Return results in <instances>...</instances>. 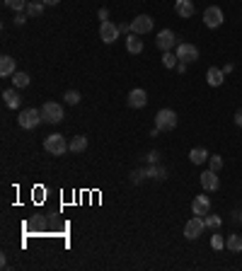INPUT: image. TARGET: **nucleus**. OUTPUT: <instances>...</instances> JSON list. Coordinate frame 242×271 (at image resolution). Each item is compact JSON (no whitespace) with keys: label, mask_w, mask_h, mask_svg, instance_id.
Masks as SVG:
<instances>
[{"label":"nucleus","mask_w":242,"mask_h":271,"mask_svg":"<svg viewBox=\"0 0 242 271\" xmlns=\"http://www.w3.org/2000/svg\"><path fill=\"white\" fill-rule=\"evenodd\" d=\"M44 150L49 153V155H63L68 148V143H66V138L61 133H51V136H46V141H44Z\"/></svg>","instance_id":"f257e3e1"},{"label":"nucleus","mask_w":242,"mask_h":271,"mask_svg":"<svg viewBox=\"0 0 242 271\" xmlns=\"http://www.w3.org/2000/svg\"><path fill=\"white\" fill-rule=\"evenodd\" d=\"M41 121H44L41 119V109H22L20 116H17V123L22 128H37Z\"/></svg>","instance_id":"f03ea898"},{"label":"nucleus","mask_w":242,"mask_h":271,"mask_svg":"<svg viewBox=\"0 0 242 271\" xmlns=\"http://www.w3.org/2000/svg\"><path fill=\"white\" fill-rule=\"evenodd\" d=\"M177 126V114L172 109H160L158 114H155V128H160V131H172Z\"/></svg>","instance_id":"7ed1b4c3"},{"label":"nucleus","mask_w":242,"mask_h":271,"mask_svg":"<svg viewBox=\"0 0 242 271\" xmlns=\"http://www.w3.org/2000/svg\"><path fill=\"white\" fill-rule=\"evenodd\" d=\"M41 119L46 123H61L63 121V107L56 104V102H46L41 107Z\"/></svg>","instance_id":"20e7f679"},{"label":"nucleus","mask_w":242,"mask_h":271,"mask_svg":"<svg viewBox=\"0 0 242 271\" xmlns=\"http://www.w3.org/2000/svg\"><path fill=\"white\" fill-rule=\"evenodd\" d=\"M177 58L179 63H196L199 61V49L194 44H177Z\"/></svg>","instance_id":"39448f33"},{"label":"nucleus","mask_w":242,"mask_h":271,"mask_svg":"<svg viewBox=\"0 0 242 271\" xmlns=\"http://www.w3.org/2000/svg\"><path fill=\"white\" fill-rule=\"evenodd\" d=\"M203 230H206V220H203L201 216H194L191 220H187V225H184V237H187V240H196Z\"/></svg>","instance_id":"423d86ee"},{"label":"nucleus","mask_w":242,"mask_h":271,"mask_svg":"<svg viewBox=\"0 0 242 271\" xmlns=\"http://www.w3.org/2000/svg\"><path fill=\"white\" fill-rule=\"evenodd\" d=\"M153 25H155V20L150 15H138V17L131 20V32L134 34H148L150 29H153Z\"/></svg>","instance_id":"0eeeda50"},{"label":"nucleus","mask_w":242,"mask_h":271,"mask_svg":"<svg viewBox=\"0 0 242 271\" xmlns=\"http://www.w3.org/2000/svg\"><path fill=\"white\" fill-rule=\"evenodd\" d=\"M203 25L208 29H215L223 25V10L220 8H215V5H211V8H206V13H203Z\"/></svg>","instance_id":"6e6552de"},{"label":"nucleus","mask_w":242,"mask_h":271,"mask_svg":"<svg viewBox=\"0 0 242 271\" xmlns=\"http://www.w3.org/2000/svg\"><path fill=\"white\" fill-rule=\"evenodd\" d=\"M119 37V25H114V22H102L99 25V39L104 41V44H114Z\"/></svg>","instance_id":"1a4fd4ad"},{"label":"nucleus","mask_w":242,"mask_h":271,"mask_svg":"<svg viewBox=\"0 0 242 271\" xmlns=\"http://www.w3.org/2000/svg\"><path fill=\"white\" fill-rule=\"evenodd\" d=\"M49 225H51V220H49L46 216H41V213H34V216L27 220V228L34 232V235H44Z\"/></svg>","instance_id":"9d476101"},{"label":"nucleus","mask_w":242,"mask_h":271,"mask_svg":"<svg viewBox=\"0 0 242 271\" xmlns=\"http://www.w3.org/2000/svg\"><path fill=\"white\" fill-rule=\"evenodd\" d=\"M155 44H158V49H162V51H172L177 46V37L172 29H162L160 34H158V39H155Z\"/></svg>","instance_id":"9b49d317"},{"label":"nucleus","mask_w":242,"mask_h":271,"mask_svg":"<svg viewBox=\"0 0 242 271\" xmlns=\"http://www.w3.org/2000/svg\"><path fill=\"white\" fill-rule=\"evenodd\" d=\"M208 211H211V201H208V196H196L194 201H191V213L194 216H201V218H206L208 216Z\"/></svg>","instance_id":"f8f14e48"},{"label":"nucleus","mask_w":242,"mask_h":271,"mask_svg":"<svg viewBox=\"0 0 242 271\" xmlns=\"http://www.w3.org/2000/svg\"><path fill=\"white\" fill-rule=\"evenodd\" d=\"M148 104V95H146V90H141V87H136L129 92V107L131 109H143Z\"/></svg>","instance_id":"ddd939ff"},{"label":"nucleus","mask_w":242,"mask_h":271,"mask_svg":"<svg viewBox=\"0 0 242 271\" xmlns=\"http://www.w3.org/2000/svg\"><path fill=\"white\" fill-rule=\"evenodd\" d=\"M225 80V73H223V68H208L206 70V82L211 85V87H220Z\"/></svg>","instance_id":"4468645a"},{"label":"nucleus","mask_w":242,"mask_h":271,"mask_svg":"<svg viewBox=\"0 0 242 271\" xmlns=\"http://www.w3.org/2000/svg\"><path fill=\"white\" fill-rule=\"evenodd\" d=\"M201 187L206 191H213L220 187V182H218V172L213 170H208V172H201Z\"/></svg>","instance_id":"2eb2a0df"},{"label":"nucleus","mask_w":242,"mask_h":271,"mask_svg":"<svg viewBox=\"0 0 242 271\" xmlns=\"http://www.w3.org/2000/svg\"><path fill=\"white\" fill-rule=\"evenodd\" d=\"M141 34H134V32H129V37H126V51L129 54H141L143 51V41L138 39Z\"/></svg>","instance_id":"dca6fc26"},{"label":"nucleus","mask_w":242,"mask_h":271,"mask_svg":"<svg viewBox=\"0 0 242 271\" xmlns=\"http://www.w3.org/2000/svg\"><path fill=\"white\" fill-rule=\"evenodd\" d=\"M175 13L179 15V17L189 20V17L194 15V3H191V0H177V3H175Z\"/></svg>","instance_id":"f3484780"},{"label":"nucleus","mask_w":242,"mask_h":271,"mask_svg":"<svg viewBox=\"0 0 242 271\" xmlns=\"http://www.w3.org/2000/svg\"><path fill=\"white\" fill-rule=\"evenodd\" d=\"M17 70H15V58L13 56H3L0 58V75L3 78H8V75H15Z\"/></svg>","instance_id":"a211bd4d"},{"label":"nucleus","mask_w":242,"mask_h":271,"mask_svg":"<svg viewBox=\"0 0 242 271\" xmlns=\"http://www.w3.org/2000/svg\"><path fill=\"white\" fill-rule=\"evenodd\" d=\"M3 102H5V107L17 109L20 104H22V97L17 95L15 90H5V92H3Z\"/></svg>","instance_id":"6ab92c4d"},{"label":"nucleus","mask_w":242,"mask_h":271,"mask_svg":"<svg viewBox=\"0 0 242 271\" xmlns=\"http://www.w3.org/2000/svg\"><path fill=\"white\" fill-rule=\"evenodd\" d=\"M189 160L194 165H203L206 160H208V150L206 148H191L189 150Z\"/></svg>","instance_id":"aec40b11"},{"label":"nucleus","mask_w":242,"mask_h":271,"mask_svg":"<svg viewBox=\"0 0 242 271\" xmlns=\"http://www.w3.org/2000/svg\"><path fill=\"white\" fill-rule=\"evenodd\" d=\"M70 153H85L87 150V138L85 136H73V141L68 143Z\"/></svg>","instance_id":"412c9836"},{"label":"nucleus","mask_w":242,"mask_h":271,"mask_svg":"<svg viewBox=\"0 0 242 271\" xmlns=\"http://www.w3.org/2000/svg\"><path fill=\"white\" fill-rule=\"evenodd\" d=\"M177 63H179L177 54H172V51H165V54H162V66H165V68H170V70H172V68H177Z\"/></svg>","instance_id":"4be33fe9"},{"label":"nucleus","mask_w":242,"mask_h":271,"mask_svg":"<svg viewBox=\"0 0 242 271\" xmlns=\"http://www.w3.org/2000/svg\"><path fill=\"white\" fill-rule=\"evenodd\" d=\"M225 247H228L230 252H242V237H240V235H230L228 242H225Z\"/></svg>","instance_id":"5701e85b"},{"label":"nucleus","mask_w":242,"mask_h":271,"mask_svg":"<svg viewBox=\"0 0 242 271\" xmlns=\"http://www.w3.org/2000/svg\"><path fill=\"white\" fill-rule=\"evenodd\" d=\"M13 82H15V87H27L29 85V75L27 73H22V70H17L13 75Z\"/></svg>","instance_id":"b1692460"},{"label":"nucleus","mask_w":242,"mask_h":271,"mask_svg":"<svg viewBox=\"0 0 242 271\" xmlns=\"http://www.w3.org/2000/svg\"><path fill=\"white\" fill-rule=\"evenodd\" d=\"M27 0H5V8H10L15 13H20V10H27Z\"/></svg>","instance_id":"393cba45"},{"label":"nucleus","mask_w":242,"mask_h":271,"mask_svg":"<svg viewBox=\"0 0 242 271\" xmlns=\"http://www.w3.org/2000/svg\"><path fill=\"white\" fill-rule=\"evenodd\" d=\"M44 8H46L44 3H29V5H27V15H29V17H39V15L44 13Z\"/></svg>","instance_id":"a878e982"},{"label":"nucleus","mask_w":242,"mask_h":271,"mask_svg":"<svg viewBox=\"0 0 242 271\" xmlns=\"http://www.w3.org/2000/svg\"><path fill=\"white\" fill-rule=\"evenodd\" d=\"M203 220H206V228H211V230H218V228L223 225V220H220L218 216H213V213H208Z\"/></svg>","instance_id":"bb28decb"},{"label":"nucleus","mask_w":242,"mask_h":271,"mask_svg":"<svg viewBox=\"0 0 242 271\" xmlns=\"http://www.w3.org/2000/svg\"><path fill=\"white\" fill-rule=\"evenodd\" d=\"M208 165H211L213 172H220V170H223V158H220V155H211V158H208Z\"/></svg>","instance_id":"cd10ccee"},{"label":"nucleus","mask_w":242,"mask_h":271,"mask_svg":"<svg viewBox=\"0 0 242 271\" xmlns=\"http://www.w3.org/2000/svg\"><path fill=\"white\" fill-rule=\"evenodd\" d=\"M165 175H167V170H165V167H150V170H148V177H158V179H165Z\"/></svg>","instance_id":"c85d7f7f"},{"label":"nucleus","mask_w":242,"mask_h":271,"mask_svg":"<svg viewBox=\"0 0 242 271\" xmlns=\"http://www.w3.org/2000/svg\"><path fill=\"white\" fill-rule=\"evenodd\" d=\"M66 102H68V104H78V102H80V92L68 90V92H66Z\"/></svg>","instance_id":"c756f323"},{"label":"nucleus","mask_w":242,"mask_h":271,"mask_svg":"<svg viewBox=\"0 0 242 271\" xmlns=\"http://www.w3.org/2000/svg\"><path fill=\"white\" fill-rule=\"evenodd\" d=\"M211 247H213V249H223V247H225V240H223V235H218V232H215L213 240H211Z\"/></svg>","instance_id":"7c9ffc66"},{"label":"nucleus","mask_w":242,"mask_h":271,"mask_svg":"<svg viewBox=\"0 0 242 271\" xmlns=\"http://www.w3.org/2000/svg\"><path fill=\"white\" fill-rule=\"evenodd\" d=\"M143 177H148V170H136V172H131V179H134V184H138Z\"/></svg>","instance_id":"2f4dec72"},{"label":"nucleus","mask_w":242,"mask_h":271,"mask_svg":"<svg viewBox=\"0 0 242 271\" xmlns=\"http://www.w3.org/2000/svg\"><path fill=\"white\" fill-rule=\"evenodd\" d=\"M25 22H27V15H17V17H15V25H25Z\"/></svg>","instance_id":"473e14b6"},{"label":"nucleus","mask_w":242,"mask_h":271,"mask_svg":"<svg viewBox=\"0 0 242 271\" xmlns=\"http://www.w3.org/2000/svg\"><path fill=\"white\" fill-rule=\"evenodd\" d=\"M97 15H99V20H102V22H107V20H109V13L104 10V8H102V10H99Z\"/></svg>","instance_id":"72a5a7b5"},{"label":"nucleus","mask_w":242,"mask_h":271,"mask_svg":"<svg viewBox=\"0 0 242 271\" xmlns=\"http://www.w3.org/2000/svg\"><path fill=\"white\" fill-rule=\"evenodd\" d=\"M235 123L242 126V109H237V114H235Z\"/></svg>","instance_id":"f704fd0d"},{"label":"nucleus","mask_w":242,"mask_h":271,"mask_svg":"<svg viewBox=\"0 0 242 271\" xmlns=\"http://www.w3.org/2000/svg\"><path fill=\"white\" fill-rule=\"evenodd\" d=\"M187 70V63H177V73H184Z\"/></svg>","instance_id":"c9c22d12"},{"label":"nucleus","mask_w":242,"mask_h":271,"mask_svg":"<svg viewBox=\"0 0 242 271\" xmlns=\"http://www.w3.org/2000/svg\"><path fill=\"white\" fill-rule=\"evenodd\" d=\"M41 3H44V5H58L61 0H41Z\"/></svg>","instance_id":"e433bc0d"},{"label":"nucleus","mask_w":242,"mask_h":271,"mask_svg":"<svg viewBox=\"0 0 242 271\" xmlns=\"http://www.w3.org/2000/svg\"><path fill=\"white\" fill-rule=\"evenodd\" d=\"M119 32H131V25H119Z\"/></svg>","instance_id":"4c0bfd02"}]
</instances>
